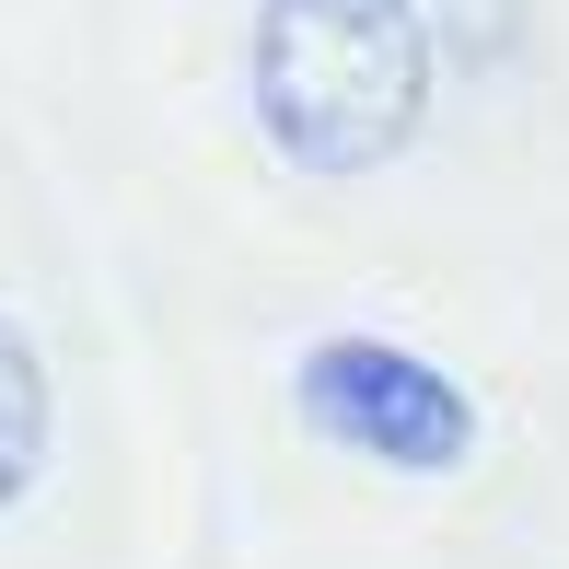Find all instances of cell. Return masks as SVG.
Wrapping results in <instances>:
<instances>
[{"instance_id": "2", "label": "cell", "mask_w": 569, "mask_h": 569, "mask_svg": "<svg viewBox=\"0 0 569 569\" xmlns=\"http://www.w3.org/2000/svg\"><path fill=\"white\" fill-rule=\"evenodd\" d=\"M302 419L326 442H349L360 465H396V477H453L477 453V407L442 360L396 349V338H315L291 372Z\"/></svg>"}, {"instance_id": "1", "label": "cell", "mask_w": 569, "mask_h": 569, "mask_svg": "<svg viewBox=\"0 0 569 569\" xmlns=\"http://www.w3.org/2000/svg\"><path fill=\"white\" fill-rule=\"evenodd\" d=\"M256 128L302 174H383L430 117L419 0H256Z\"/></svg>"}, {"instance_id": "3", "label": "cell", "mask_w": 569, "mask_h": 569, "mask_svg": "<svg viewBox=\"0 0 569 569\" xmlns=\"http://www.w3.org/2000/svg\"><path fill=\"white\" fill-rule=\"evenodd\" d=\"M47 430H59V396H47V360L23 338L12 315H0V511L23 500V488L47 477Z\"/></svg>"}]
</instances>
